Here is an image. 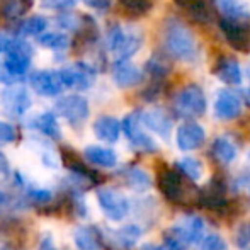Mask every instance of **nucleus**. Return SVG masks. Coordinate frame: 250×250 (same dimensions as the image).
Instances as JSON below:
<instances>
[{
  "label": "nucleus",
  "instance_id": "obj_10",
  "mask_svg": "<svg viewBox=\"0 0 250 250\" xmlns=\"http://www.w3.org/2000/svg\"><path fill=\"white\" fill-rule=\"evenodd\" d=\"M60 75L65 83V87L75 90H85L96 80V72L92 66L85 65V63H75V65L65 66L60 70Z\"/></svg>",
  "mask_w": 250,
  "mask_h": 250
},
{
  "label": "nucleus",
  "instance_id": "obj_32",
  "mask_svg": "<svg viewBox=\"0 0 250 250\" xmlns=\"http://www.w3.org/2000/svg\"><path fill=\"white\" fill-rule=\"evenodd\" d=\"M179 7L186 9L189 14H192L194 19L204 21L208 17L209 19V12H208V7L204 0H174Z\"/></svg>",
  "mask_w": 250,
  "mask_h": 250
},
{
  "label": "nucleus",
  "instance_id": "obj_44",
  "mask_svg": "<svg viewBox=\"0 0 250 250\" xmlns=\"http://www.w3.org/2000/svg\"><path fill=\"white\" fill-rule=\"evenodd\" d=\"M7 174H9V162L0 153V177H5Z\"/></svg>",
  "mask_w": 250,
  "mask_h": 250
},
{
  "label": "nucleus",
  "instance_id": "obj_45",
  "mask_svg": "<svg viewBox=\"0 0 250 250\" xmlns=\"http://www.w3.org/2000/svg\"><path fill=\"white\" fill-rule=\"evenodd\" d=\"M7 203H9V198H7V194L0 191V214H2V211L5 209Z\"/></svg>",
  "mask_w": 250,
  "mask_h": 250
},
{
  "label": "nucleus",
  "instance_id": "obj_26",
  "mask_svg": "<svg viewBox=\"0 0 250 250\" xmlns=\"http://www.w3.org/2000/svg\"><path fill=\"white\" fill-rule=\"evenodd\" d=\"M33 5V0H0V14L5 19H21Z\"/></svg>",
  "mask_w": 250,
  "mask_h": 250
},
{
  "label": "nucleus",
  "instance_id": "obj_22",
  "mask_svg": "<svg viewBox=\"0 0 250 250\" xmlns=\"http://www.w3.org/2000/svg\"><path fill=\"white\" fill-rule=\"evenodd\" d=\"M181 230L184 231L186 238L189 240V244H199L204 240V230H206V225L204 220L198 214H189V216L182 218L181 223H179Z\"/></svg>",
  "mask_w": 250,
  "mask_h": 250
},
{
  "label": "nucleus",
  "instance_id": "obj_24",
  "mask_svg": "<svg viewBox=\"0 0 250 250\" xmlns=\"http://www.w3.org/2000/svg\"><path fill=\"white\" fill-rule=\"evenodd\" d=\"M211 153L216 158L218 164H223V165L231 164L238 155L235 143L230 138H227V136H218L214 140L213 145H211Z\"/></svg>",
  "mask_w": 250,
  "mask_h": 250
},
{
  "label": "nucleus",
  "instance_id": "obj_3",
  "mask_svg": "<svg viewBox=\"0 0 250 250\" xmlns=\"http://www.w3.org/2000/svg\"><path fill=\"white\" fill-rule=\"evenodd\" d=\"M107 43H109V50L112 51V55L116 56L118 62H128L140 50L143 40H142V33H138L136 29H131V27L125 29L119 24H116V26H112L109 29Z\"/></svg>",
  "mask_w": 250,
  "mask_h": 250
},
{
  "label": "nucleus",
  "instance_id": "obj_13",
  "mask_svg": "<svg viewBox=\"0 0 250 250\" xmlns=\"http://www.w3.org/2000/svg\"><path fill=\"white\" fill-rule=\"evenodd\" d=\"M242 112V99L233 90L223 89L216 94L214 99V116L221 121H231Z\"/></svg>",
  "mask_w": 250,
  "mask_h": 250
},
{
  "label": "nucleus",
  "instance_id": "obj_8",
  "mask_svg": "<svg viewBox=\"0 0 250 250\" xmlns=\"http://www.w3.org/2000/svg\"><path fill=\"white\" fill-rule=\"evenodd\" d=\"M56 112L66 119L72 126H80L89 118V102L82 96L62 97L55 105Z\"/></svg>",
  "mask_w": 250,
  "mask_h": 250
},
{
  "label": "nucleus",
  "instance_id": "obj_29",
  "mask_svg": "<svg viewBox=\"0 0 250 250\" xmlns=\"http://www.w3.org/2000/svg\"><path fill=\"white\" fill-rule=\"evenodd\" d=\"M142 237V230H140L136 225H126V227L119 228L114 231V240L119 247L123 249H129L136 244Z\"/></svg>",
  "mask_w": 250,
  "mask_h": 250
},
{
  "label": "nucleus",
  "instance_id": "obj_27",
  "mask_svg": "<svg viewBox=\"0 0 250 250\" xmlns=\"http://www.w3.org/2000/svg\"><path fill=\"white\" fill-rule=\"evenodd\" d=\"M33 126L51 140L62 138V129H60L58 121H56V118L51 112H43V114L36 116L33 121Z\"/></svg>",
  "mask_w": 250,
  "mask_h": 250
},
{
  "label": "nucleus",
  "instance_id": "obj_42",
  "mask_svg": "<svg viewBox=\"0 0 250 250\" xmlns=\"http://www.w3.org/2000/svg\"><path fill=\"white\" fill-rule=\"evenodd\" d=\"M90 9L96 10H107L111 7V0H83Z\"/></svg>",
  "mask_w": 250,
  "mask_h": 250
},
{
  "label": "nucleus",
  "instance_id": "obj_46",
  "mask_svg": "<svg viewBox=\"0 0 250 250\" xmlns=\"http://www.w3.org/2000/svg\"><path fill=\"white\" fill-rule=\"evenodd\" d=\"M40 250H56L55 247H53V244L51 242H43V244H41V247H40Z\"/></svg>",
  "mask_w": 250,
  "mask_h": 250
},
{
  "label": "nucleus",
  "instance_id": "obj_35",
  "mask_svg": "<svg viewBox=\"0 0 250 250\" xmlns=\"http://www.w3.org/2000/svg\"><path fill=\"white\" fill-rule=\"evenodd\" d=\"M198 250H228V245L221 235L211 233L204 237V240L199 244Z\"/></svg>",
  "mask_w": 250,
  "mask_h": 250
},
{
  "label": "nucleus",
  "instance_id": "obj_21",
  "mask_svg": "<svg viewBox=\"0 0 250 250\" xmlns=\"http://www.w3.org/2000/svg\"><path fill=\"white\" fill-rule=\"evenodd\" d=\"M73 240L79 250H101L102 237L92 227H79L73 231Z\"/></svg>",
  "mask_w": 250,
  "mask_h": 250
},
{
  "label": "nucleus",
  "instance_id": "obj_17",
  "mask_svg": "<svg viewBox=\"0 0 250 250\" xmlns=\"http://www.w3.org/2000/svg\"><path fill=\"white\" fill-rule=\"evenodd\" d=\"M112 77H114L116 85L121 89H131L143 80V73L140 72V68L129 62H116Z\"/></svg>",
  "mask_w": 250,
  "mask_h": 250
},
{
  "label": "nucleus",
  "instance_id": "obj_19",
  "mask_svg": "<svg viewBox=\"0 0 250 250\" xmlns=\"http://www.w3.org/2000/svg\"><path fill=\"white\" fill-rule=\"evenodd\" d=\"M213 2L223 19L235 21V22H249L250 9L244 0H213Z\"/></svg>",
  "mask_w": 250,
  "mask_h": 250
},
{
  "label": "nucleus",
  "instance_id": "obj_40",
  "mask_svg": "<svg viewBox=\"0 0 250 250\" xmlns=\"http://www.w3.org/2000/svg\"><path fill=\"white\" fill-rule=\"evenodd\" d=\"M29 199L33 201L34 204H46V203H50V201L53 199V194L50 191H31L29 194Z\"/></svg>",
  "mask_w": 250,
  "mask_h": 250
},
{
  "label": "nucleus",
  "instance_id": "obj_15",
  "mask_svg": "<svg viewBox=\"0 0 250 250\" xmlns=\"http://www.w3.org/2000/svg\"><path fill=\"white\" fill-rule=\"evenodd\" d=\"M2 104H3V111L9 116L21 118L31 107V99H29V94L26 92V89H22V87H10V89L3 90Z\"/></svg>",
  "mask_w": 250,
  "mask_h": 250
},
{
  "label": "nucleus",
  "instance_id": "obj_31",
  "mask_svg": "<svg viewBox=\"0 0 250 250\" xmlns=\"http://www.w3.org/2000/svg\"><path fill=\"white\" fill-rule=\"evenodd\" d=\"M46 29V19L41 16H34L26 19L24 22L19 24L17 27V34L22 36H41V33Z\"/></svg>",
  "mask_w": 250,
  "mask_h": 250
},
{
  "label": "nucleus",
  "instance_id": "obj_16",
  "mask_svg": "<svg viewBox=\"0 0 250 250\" xmlns=\"http://www.w3.org/2000/svg\"><path fill=\"white\" fill-rule=\"evenodd\" d=\"M142 123L150 129V131L157 133L164 140L170 136L172 131V119L164 109H150L146 112H142Z\"/></svg>",
  "mask_w": 250,
  "mask_h": 250
},
{
  "label": "nucleus",
  "instance_id": "obj_12",
  "mask_svg": "<svg viewBox=\"0 0 250 250\" xmlns=\"http://www.w3.org/2000/svg\"><path fill=\"white\" fill-rule=\"evenodd\" d=\"M31 85L40 96L55 97L65 89L62 75L56 70H41L31 77Z\"/></svg>",
  "mask_w": 250,
  "mask_h": 250
},
{
  "label": "nucleus",
  "instance_id": "obj_28",
  "mask_svg": "<svg viewBox=\"0 0 250 250\" xmlns=\"http://www.w3.org/2000/svg\"><path fill=\"white\" fill-rule=\"evenodd\" d=\"M164 245L167 250H188V247L191 244H189V240L186 238L181 227L175 225V227H170L168 230L164 231Z\"/></svg>",
  "mask_w": 250,
  "mask_h": 250
},
{
  "label": "nucleus",
  "instance_id": "obj_30",
  "mask_svg": "<svg viewBox=\"0 0 250 250\" xmlns=\"http://www.w3.org/2000/svg\"><path fill=\"white\" fill-rule=\"evenodd\" d=\"M177 170L181 174H184L189 181H199L204 174L203 164L194 157H186L181 162H177Z\"/></svg>",
  "mask_w": 250,
  "mask_h": 250
},
{
  "label": "nucleus",
  "instance_id": "obj_1",
  "mask_svg": "<svg viewBox=\"0 0 250 250\" xmlns=\"http://www.w3.org/2000/svg\"><path fill=\"white\" fill-rule=\"evenodd\" d=\"M158 189L164 198L177 206L199 204V189L179 170L165 168L158 174Z\"/></svg>",
  "mask_w": 250,
  "mask_h": 250
},
{
  "label": "nucleus",
  "instance_id": "obj_5",
  "mask_svg": "<svg viewBox=\"0 0 250 250\" xmlns=\"http://www.w3.org/2000/svg\"><path fill=\"white\" fill-rule=\"evenodd\" d=\"M97 201L102 213L112 221H121L129 213V201L125 194L112 188H101L97 189Z\"/></svg>",
  "mask_w": 250,
  "mask_h": 250
},
{
  "label": "nucleus",
  "instance_id": "obj_49",
  "mask_svg": "<svg viewBox=\"0 0 250 250\" xmlns=\"http://www.w3.org/2000/svg\"><path fill=\"white\" fill-rule=\"evenodd\" d=\"M249 162H250V150H249Z\"/></svg>",
  "mask_w": 250,
  "mask_h": 250
},
{
  "label": "nucleus",
  "instance_id": "obj_38",
  "mask_svg": "<svg viewBox=\"0 0 250 250\" xmlns=\"http://www.w3.org/2000/svg\"><path fill=\"white\" fill-rule=\"evenodd\" d=\"M17 138V131L10 123H3L0 121V146L2 145H9V143L16 142Z\"/></svg>",
  "mask_w": 250,
  "mask_h": 250
},
{
  "label": "nucleus",
  "instance_id": "obj_11",
  "mask_svg": "<svg viewBox=\"0 0 250 250\" xmlns=\"http://www.w3.org/2000/svg\"><path fill=\"white\" fill-rule=\"evenodd\" d=\"M199 204L208 209H223L227 208V184L221 177H213L199 192Z\"/></svg>",
  "mask_w": 250,
  "mask_h": 250
},
{
  "label": "nucleus",
  "instance_id": "obj_2",
  "mask_svg": "<svg viewBox=\"0 0 250 250\" xmlns=\"http://www.w3.org/2000/svg\"><path fill=\"white\" fill-rule=\"evenodd\" d=\"M165 50L179 62H194L198 58V41L189 27L172 19L165 24Z\"/></svg>",
  "mask_w": 250,
  "mask_h": 250
},
{
  "label": "nucleus",
  "instance_id": "obj_36",
  "mask_svg": "<svg viewBox=\"0 0 250 250\" xmlns=\"http://www.w3.org/2000/svg\"><path fill=\"white\" fill-rule=\"evenodd\" d=\"M119 3L133 14H145L150 10L153 0H119Z\"/></svg>",
  "mask_w": 250,
  "mask_h": 250
},
{
  "label": "nucleus",
  "instance_id": "obj_9",
  "mask_svg": "<svg viewBox=\"0 0 250 250\" xmlns=\"http://www.w3.org/2000/svg\"><path fill=\"white\" fill-rule=\"evenodd\" d=\"M220 29L227 43L233 50L249 53L250 51V26L249 22H235V21L221 19Z\"/></svg>",
  "mask_w": 250,
  "mask_h": 250
},
{
  "label": "nucleus",
  "instance_id": "obj_33",
  "mask_svg": "<svg viewBox=\"0 0 250 250\" xmlns=\"http://www.w3.org/2000/svg\"><path fill=\"white\" fill-rule=\"evenodd\" d=\"M146 72L150 73L151 79H157V80H162L168 75L170 72V65L165 58L162 56H153L146 62Z\"/></svg>",
  "mask_w": 250,
  "mask_h": 250
},
{
  "label": "nucleus",
  "instance_id": "obj_14",
  "mask_svg": "<svg viewBox=\"0 0 250 250\" xmlns=\"http://www.w3.org/2000/svg\"><path fill=\"white\" fill-rule=\"evenodd\" d=\"M204 140H206L204 128L194 121L181 125L177 128V133H175V142H177V146L182 151H194L201 148Z\"/></svg>",
  "mask_w": 250,
  "mask_h": 250
},
{
  "label": "nucleus",
  "instance_id": "obj_47",
  "mask_svg": "<svg viewBox=\"0 0 250 250\" xmlns=\"http://www.w3.org/2000/svg\"><path fill=\"white\" fill-rule=\"evenodd\" d=\"M142 250H164V249H160V247H157V245H143Z\"/></svg>",
  "mask_w": 250,
  "mask_h": 250
},
{
  "label": "nucleus",
  "instance_id": "obj_37",
  "mask_svg": "<svg viewBox=\"0 0 250 250\" xmlns=\"http://www.w3.org/2000/svg\"><path fill=\"white\" fill-rule=\"evenodd\" d=\"M235 244L240 250H250V221L238 227L235 233Z\"/></svg>",
  "mask_w": 250,
  "mask_h": 250
},
{
  "label": "nucleus",
  "instance_id": "obj_23",
  "mask_svg": "<svg viewBox=\"0 0 250 250\" xmlns=\"http://www.w3.org/2000/svg\"><path fill=\"white\" fill-rule=\"evenodd\" d=\"M83 155L85 158L90 162L92 165H97V167H105L111 168L118 164V157L111 148H104V146H97V145H90L83 150Z\"/></svg>",
  "mask_w": 250,
  "mask_h": 250
},
{
  "label": "nucleus",
  "instance_id": "obj_6",
  "mask_svg": "<svg viewBox=\"0 0 250 250\" xmlns=\"http://www.w3.org/2000/svg\"><path fill=\"white\" fill-rule=\"evenodd\" d=\"M123 131H125L126 138L129 140L135 148L142 150V151H146V153H151V151H157V143L143 131L142 128V112H131L128 114L125 119H123Z\"/></svg>",
  "mask_w": 250,
  "mask_h": 250
},
{
  "label": "nucleus",
  "instance_id": "obj_20",
  "mask_svg": "<svg viewBox=\"0 0 250 250\" xmlns=\"http://www.w3.org/2000/svg\"><path fill=\"white\" fill-rule=\"evenodd\" d=\"M123 129V125L112 116H101L94 123V133L99 140L105 143H114L118 142L119 133Z\"/></svg>",
  "mask_w": 250,
  "mask_h": 250
},
{
  "label": "nucleus",
  "instance_id": "obj_18",
  "mask_svg": "<svg viewBox=\"0 0 250 250\" xmlns=\"http://www.w3.org/2000/svg\"><path fill=\"white\" fill-rule=\"evenodd\" d=\"M213 73L218 77V80L228 83V85H240L242 83V68L237 60L231 56H223L218 60Z\"/></svg>",
  "mask_w": 250,
  "mask_h": 250
},
{
  "label": "nucleus",
  "instance_id": "obj_25",
  "mask_svg": "<svg viewBox=\"0 0 250 250\" xmlns=\"http://www.w3.org/2000/svg\"><path fill=\"white\" fill-rule=\"evenodd\" d=\"M123 179L133 191L143 192L151 188V177L146 170L140 167H128L123 170Z\"/></svg>",
  "mask_w": 250,
  "mask_h": 250
},
{
  "label": "nucleus",
  "instance_id": "obj_7",
  "mask_svg": "<svg viewBox=\"0 0 250 250\" xmlns=\"http://www.w3.org/2000/svg\"><path fill=\"white\" fill-rule=\"evenodd\" d=\"M31 55L33 50L24 40H14L10 48L3 53V62H5L7 68L21 80V77L29 70L31 66Z\"/></svg>",
  "mask_w": 250,
  "mask_h": 250
},
{
  "label": "nucleus",
  "instance_id": "obj_34",
  "mask_svg": "<svg viewBox=\"0 0 250 250\" xmlns=\"http://www.w3.org/2000/svg\"><path fill=\"white\" fill-rule=\"evenodd\" d=\"M38 41H40L43 46L53 48V50H63V48L68 46V38H66L65 34H58V33L41 34V36H38Z\"/></svg>",
  "mask_w": 250,
  "mask_h": 250
},
{
  "label": "nucleus",
  "instance_id": "obj_4",
  "mask_svg": "<svg viewBox=\"0 0 250 250\" xmlns=\"http://www.w3.org/2000/svg\"><path fill=\"white\" fill-rule=\"evenodd\" d=\"M206 96L203 89L198 85H188L182 90H179L177 96L174 97V109L182 118H201L206 112Z\"/></svg>",
  "mask_w": 250,
  "mask_h": 250
},
{
  "label": "nucleus",
  "instance_id": "obj_48",
  "mask_svg": "<svg viewBox=\"0 0 250 250\" xmlns=\"http://www.w3.org/2000/svg\"><path fill=\"white\" fill-rule=\"evenodd\" d=\"M245 97H247V102L250 104V87H249L247 90H245Z\"/></svg>",
  "mask_w": 250,
  "mask_h": 250
},
{
  "label": "nucleus",
  "instance_id": "obj_39",
  "mask_svg": "<svg viewBox=\"0 0 250 250\" xmlns=\"http://www.w3.org/2000/svg\"><path fill=\"white\" fill-rule=\"evenodd\" d=\"M17 77L14 75L12 72H10L9 68H7L5 62H3V58H0V83H5V85H12V83L17 82Z\"/></svg>",
  "mask_w": 250,
  "mask_h": 250
},
{
  "label": "nucleus",
  "instance_id": "obj_41",
  "mask_svg": "<svg viewBox=\"0 0 250 250\" xmlns=\"http://www.w3.org/2000/svg\"><path fill=\"white\" fill-rule=\"evenodd\" d=\"M75 3V0H43L44 7H51V9H58V10H65Z\"/></svg>",
  "mask_w": 250,
  "mask_h": 250
},
{
  "label": "nucleus",
  "instance_id": "obj_43",
  "mask_svg": "<svg viewBox=\"0 0 250 250\" xmlns=\"http://www.w3.org/2000/svg\"><path fill=\"white\" fill-rule=\"evenodd\" d=\"M12 41H14V38H9V36H5V34H0V53H5L9 50Z\"/></svg>",
  "mask_w": 250,
  "mask_h": 250
}]
</instances>
